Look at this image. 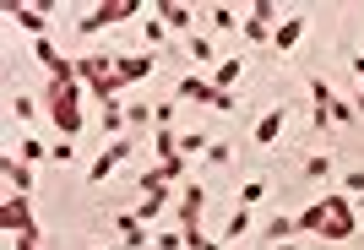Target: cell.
<instances>
[{
  "mask_svg": "<svg viewBox=\"0 0 364 250\" xmlns=\"http://www.w3.org/2000/svg\"><path fill=\"white\" fill-rule=\"evenodd\" d=\"M299 234H321V239H332V245H348L353 239V202L343 196V190L310 202L299 212Z\"/></svg>",
  "mask_w": 364,
  "mask_h": 250,
  "instance_id": "obj_1",
  "label": "cell"
},
{
  "mask_svg": "<svg viewBox=\"0 0 364 250\" xmlns=\"http://www.w3.org/2000/svg\"><path fill=\"white\" fill-rule=\"evenodd\" d=\"M49 120L65 141H76V131H82V82H49Z\"/></svg>",
  "mask_w": 364,
  "mask_h": 250,
  "instance_id": "obj_2",
  "label": "cell"
},
{
  "mask_svg": "<svg viewBox=\"0 0 364 250\" xmlns=\"http://www.w3.org/2000/svg\"><path fill=\"white\" fill-rule=\"evenodd\" d=\"M125 16H141V0H104V6H92V11L76 16V33H104Z\"/></svg>",
  "mask_w": 364,
  "mask_h": 250,
  "instance_id": "obj_3",
  "label": "cell"
},
{
  "mask_svg": "<svg viewBox=\"0 0 364 250\" xmlns=\"http://www.w3.org/2000/svg\"><path fill=\"white\" fill-rule=\"evenodd\" d=\"M310 93H316V125H321V131H326V125H348V120H359V109H353L348 98H337L321 77L310 82Z\"/></svg>",
  "mask_w": 364,
  "mask_h": 250,
  "instance_id": "obj_4",
  "label": "cell"
},
{
  "mask_svg": "<svg viewBox=\"0 0 364 250\" xmlns=\"http://www.w3.org/2000/svg\"><path fill=\"white\" fill-rule=\"evenodd\" d=\"M49 11H55V0H38V6H22V0H11V6H6V16H11L22 33H28L33 44H38V38H49Z\"/></svg>",
  "mask_w": 364,
  "mask_h": 250,
  "instance_id": "obj_5",
  "label": "cell"
},
{
  "mask_svg": "<svg viewBox=\"0 0 364 250\" xmlns=\"http://www.w3.org/2000/svg\"><path fill=\"white\" fill-rule=\"evenodd\" d=\"M180 98L207 104V109H218V114H234V93H218L207 77H180Z\"/></svg>",
  "mask_w": 364,
  "mask_h": 250,
  "instance_id": "obj_6",
  "label": "cell"
},
{
  "mask_svg": "<svg viewBox=\"0 0 364 250\" xmlns=\"http://www.w3.org/2000/svg\"><path fill=\"white\" fill-rule=\"evenodd\" d=\"M0 223H6V234H11V239H38L28 196H6V202H0Z\"/></svg>",
  "mask_w": 364,
  "mask_h": 250,
  "instance_id": "obj_7",
  "label": "cell"
},
{
  "mask_svg": "<svg viewBox=\"0 0 364 250\" xmlns=\"http://www.w3.org/2000/svg\"><path fill=\"white\" fill-rule=\"evenodd\" d=\"M240 33H245V38H250V44H267V38H272V33H277V6H272V0H256V6L245 11Z\"/></svg>",
  "mask_w": 364,
  "mask_h": 250,
  "instance_id": "obj_8",
  "label": "cell"
},
{
  "mask_svg": "<svg viewBox=\"0 0 364 250\" xmlns=\"http://www.w3.org/2000/svg\"><path fill=\"white\" fill-rule=\"evenodd\" d=\"M109 229L120 234V250H147V245H152V229L136 218V212H114V218H109Z\"/></svg>",
  "mask_w": 364,
  "mask_h": 250,
  "instance_id": "obj_9",
  "label": "cell"
},
{
  "mask_svg": "<svg viewBox=\"0 0 364 250\" xmlns=\"http://www.w3.org/2000/svg\"><path fill=\"white\" fill-rule=\"evenodd\" d=\"M201 212H207V185H201V180H191V185L180 190V223H185V234H191V229H201Z\"/></svg>",
  "mask_w": 364,
  "mask_h": 250,
  "instance_id": "obj_10",
  "label": "cell"
},
{
  "mask_svg": "<svg viewBox=\"0 0 364 250\" xmlns=\"http://www.w3.org/2000/svg\"><path fill=\"white\" fill-rule=\"evenodd\" d=\"M131 153V136H120V141H104V153L92 158V169H87V180L98 185V180H109V174L120 169V158Z\"/></svg>",
  "mask_w": 364,
  "mask_h": 250,
  "instance_id": "obj_11",
  "label": "cell"
},
{
  "mask_svg": "<svg viewBox=\"0 0 364 250\" xmlns=\"http://www.w3.org/2000/svg\"><path fill=\"white\" fill-rule=\"evenodd\" d=\"M114 71H120L125 87H136V82H147L152 71H158V60H152V55H120V60H114Z\"/></svg>",
  "mask_w": 364,
  "mask_h": 250,
  "instance_id": "obj_12",
  "label": "cell"
},
{
  "mask_svg": "<svg viewBox=\"0 0 364 250\" xmlns=\"http://www.w3.org/2000/svg\"><path fill=\"white\" fill-rule=\"evenodd\" d=\"M0 174H6L11 196H33V163H22V158H0Z\"/></svg>",
  "mask_w": 364,
  "mask_h": 250,
  "instance_id": "obj_13",
  "label": "cell"
},
{
  "mask_svg": "<svg viewBox=\"0 0 364 250\" xmlns=\"http://www.w3.org/2000/svg\"><path fill=\"white\" fill-rule=\"evenodd\" d=\"M245 71H250V65H245L240 55H228V60H218V65H213V77H207V82H213L218 93H234V87H240V77H245Z\"/></svg>",
  "mask_w": 364,
  "mask_h": 250,
  "instance_id": "obj_14",
  "label": "cell"
},
{
  "mask_svg": "<svg viewBox=\"0 0 364 250\" xmlns=\"http://www.w3.org/2000/svg\"><path fill=\"white\" fill-rule=\"evenodd\" d=\"M299 38H304V16H283V22H277V33H272V49H277V55H289Z\"/></svg>",
  "mask_w": 364,
  "mask_h": 250,
  "instance_id": "obj_15",
  "label": "cell"
},
{
  "mask_svg": "<svg viewBox=\"0 0 364 250\" xmlns=\"http://www.w3.org/2000/svg\"><path fill=\"white\" fill-rule=\"evenodd\" d=\"M152 11L164 16V28H191L196 22V6H180V0H158Z\"/></svg>",
  "mask_w": 364,
  "mask_h": 250,
  "instance_id": "obj_16",
  "label": "cell"
},
{
  "mask_svg": "<svg viewBox=\"0 0 364 250\" xmlns=\"http://www.w3.org/2000/svg\"><path fill=\"white\" fill-rule=\"evenodd\" d=\"M250 136H256V147H272L277 136H283V109H267L256 120V131H250Z\"/></svg>",
  "mask_w": 364,
  "mask_h": 250,
  "instance_id": "obj_17",
  "label": "cell"
},
{
  "mask_svg": "<svg viewBox=\"0 0 364 250\" xmlns=\"http://www.w3.org/2000/svg\"><path fill=\"white\" fill-rule=\"evenodd\" d=\"M207 22H213L218 33H240V22H245V16L234 11V6H213V11H207Z\"/></svg>",
  "mask_w": 364,
  "mask_h": 250,
  "instance_id": "obj_18",
  "label": "cell"
},
{
  "mask_svg": "<svg viewBox=\"0 0 364 250\" xmlns=\"http://www.w3.org/2000/svg\"><path fill=\"white\" fill-rule=\"evenodd\" d=\"M185 49H191V60H196V65H213V60H218V55H213V38H207V33H191V44H185Z\"/></svg>",
  "mask_w": 364,
  "mask_h": 250,
  "instance_id": "obj_19",
  "label": "cell"
},
{
  "mask_svg": "<svg viewBox=\"0 0 364 250\" xmlns=\"http://www.w3.org/2000/svg\"><path fill=\"white\" fill-rule=\"evenodd\" d=\"M152 147H158V163H164V158H180V136H174L168 125H158V136H152Z\"/></svg>",
  "mask_w": 364,
  "mask_h": 250,
  "instance_id": "obj_20",
  "label": "cell"
},
{
  "mask_svg": "<svg viewBox=\"0 0 364 250\" xmlns=\"http://www.w3.org/2000/svg\"><path fill=\"white\" fill-rule=\"evenodd\" d=\"M245 234H250V207H234V218H228L223 245H234V239H245Z\"/></svg>",
  "mask_w": 364,
  "mask_h": 250,
  "instance_id": "obj_21",
  "label": "cell"
},
{
  "mask_svg": "<svg viewBox=\"0 0 364 250\" xmlns=\"http://www.w3.org/2000/svg\"><path fill=\"white\" fill-rule=\"evenodd\" d=\"M141 38H147L152 49H158V44L168 38V28H164V16H158V11H147V22H141Z\"/></svg>",
  "mask_w": 364,
  "mask_h": 250,
  "instance_id": "obj_22",
  "label": "cell"
},
{
  "mask_svg": "<svg viewBox=\"0 0 364 250\" xmlns=\"http://www.w3.org/2000/svg\"><path fill=\"white\" fill-rule=\"evenodd\" d=\"M213 141H207V131H185L180 136V158H196V153H207Z\"/></svg>",
  "mask_w": 364,
  "mask_h": 250,
  "instance_id": "obj_23",
  "label": "cell"
},
{
  "mask_svg": "<svg viewBox=\"0 0 364 250\" xmlns=\"http://www.w3.org/2000/svg\"><path fill=\"white\" fill-rule=\"evenodd\" d=\"M11 114H16V120H22V125H28V120H38V98L16 93V98H11Z\"/></svg>",
  "mask_w": 364,
  "mask_h": 250,
  "instance_id": "obj_24",
  "label": "cell"
},
{
  "mask_svg": "<svg viewBox=\"0 0 364 250\" xmlns=\"http://www.w3.org/2000/svg\"><path fill=\"white\" fill-rule=\"evenodd\" d=\"M256 202H267V180H245L240 185V207H256Z\"/></svg>",
  "mask_w": 364,
  "mask_h": 250,
  "instance_id": "obj_25",
  "label": "cell"
},
{
  "mask_svg": "<svg viewBox=\"0 0 364 250\" xmlns=\"http://www.w3.org/2000/svg\"><path fill=\"white\" fill-rule=\"evenodd\" d=\"M289 234H299V218H289V212L267 223V239H289Z\"/></svg>",
  "mask_w": 364,
  "mask_h": 250,
  "instance_id": "obj_26",
  "label": "cell"
},
{
  "mask_svg": "<svg viewBox=\"0 0 364 250\" xmlns=\"http://www.w3.org/2000/svg\"><path fill=\"white\" fill-rule=\"evenodd\" d=\"M304 180H332V158H304Z\"/></svg>",
  "mask_w": 364,
  "mask_h": 250,
  "instance_id": "obj_27",
  "label": "cell"
},
{
  "mask_svg": "<svg viewBox=\"0 0 364 250\" xmlns=\"http://www.w3.org/2000/svg\"><path fill=\"white\" fill-rule=\"evenodd\" d=\"M185 169H191V158H164V163H158V174H164L168 185H174V180H185Z\"/></svg>",
  "mask_w": 364,
  "mask_h": 250,
  "instance_id": "obj_28",
  "label": "cell"
},
{
  "mask_svg": "<svg viewBox=\"0 0 364 250\" xmlns=\"http://www.w3.org/2000/svg\"><path fill=\"white\" fill-rule=\"evenodd\" d=\"M44 158H49L44 141H38V136H22V163H44Z\"/></svg>",
  "mask_w": 364,
  "mask_h": 250,
  "instance_id": "obj_29",
  "label": "cell"
},
{
  "mask_svg": "<svg viewBox=\"0 0 364 250\" xmlns=\"http://www.w3.org/2000/svg\"><path fill=\"white\" fill-rule=\"evenodd\" d=\"M343 196H348V202H359V196H364V169H348V174H343Z\"/></svg>",
  "mask_w": 364,
  "mask_h": 250,
  "instance_id": "obj_30",
  "label": "cell"
},
{
  "mask_svg": "<svg viewBox=\"0 0 364 250\" xmlns=\"http://www.w3.org/2000/svg\"><path fill=\"white\" fill-rule=\"evenodd\" d=\"M152 250H185V229H180V234H174V229L152 234Z\"/></svg>",
  "mask_w": 364,
  "mask_h": 250,
  "instance_id": "obj_31",
  "label": "cell"
},
{
  "mask_svg": "<svg viewBox=\"0 0 364 250\" xmlns=\"http://www.w3.org/2000/svg\"><path fill=\"white\" fill-rule=\"evenodd\" d=\"M125 120H131V125H152V104H141V98H136V104H125Z\"/></svg>",
  "mask_w": 364,
  "mask_h": 250,
  "instance_id": "obj_32",
  "label": "cell"
},
{
  "mask_svg": "<svg viewBox=\"0 0 364 250\" xmlns=\"http://www.w3.org/2000/svg\"><path fill=\"white\" fill-rule=\"evenodd\" d=\"M185 250H223V245H218V239H207L201 229H191V234H185Z\"/></svg>",
  "mask_w": 364,
  "mask_h": 250,
  "instance_id": "obj_33",
  "label": "cell"
},
{
  "mask_svg": "<svg viewBox=\"0 0 364 250\" xmlns=\"http://www.w3.org/2000/svg\"><path fill=\"white\" fill-rule=\"evenodd\" d=\"M49 158H55V163H71V158H76V147H71V141H55V147H49Z\"/></svg>",
  "mask_w": 364,
  "mask_h": 250,
  "instance_id": "obj_34",
  "label": "cell"
},
{
  "mask_svg": "<svg viewBox=\"0 0 364 250\" xmlns=\"http://www.w3.org/2000/svg\"><path fill=\"white\" fill-rule=\"evenodd\" d=\"M228 158H234V147H228V141H213V147H207V163H228Z\"/></svg>",
  "mask_w": 364,
  "mask_h": 250,
  "instance_id": "obj_35",
  "label": "cell"
},
{
  "mask_svg": "<svg viewBox=\"0 0 364 250\" xmlns=\"http://www.w3.org/2000/svg\"><path fill=\"white\" fill-rule=\"evenodd\" d=\"M174 120V104H152V125H168Z\"/></svg>",
  "mask_w": 364,
  "mask_h": 250,
  "instance_id": "obj_36",
  "label": "cell"
},
{
  "mask_svg": "<svg viewBox=\"0 0 364 250\" xmlns=\"http://www.w3.org/2000/svg\"><path fill=\"white\" fill-rule=\"evenodd\" d=\"M11 250H38V239H11Z\"/></svg>",
  "mask_w": 364,
  "mask_h": 250,
  "instance_id": "obj_37",
  "label": "cell"
},
{
  "mask_svg": "<svg viewBox=\"0 0 364 250\" xmlns=\"http://www.w3.org/2000/svg\"><path fill=\"white\" fill-rule=\"evenodd\" d=\"M353 77H359V82H364V55H353Z\"/></svg>",
  "mask_w": 364,
  "mask_h": 250,
  "instance_id": "obj_38",
  "label": "cell"
},
{
  "mask_svg": "<svg viewBox=\"0 0 364 250\" xmlns=\"http://www.w3.org/2000/svg\"><path fill=\"white\" fill-rule=\"evenodd\" d=\"M353 109H359V114H364V93H359V98H353Z\"/></svg>",
  "mask_w": 364,
  "mask_h": 250,
  "instance_id": "obj_39",
  "label": "cell"
},
{
  "mask_svg": "<svg viewBox=\"0 0 364 250\" xmlns=\"http://www.w3.org/2000/svg\"><path fill=\"white\" fill-rule=\"evenodd\" d=\"M92 250H104V245H92ZM109 250H114V245H109Z\"/></svg>",
  "mask_w": 364,
  "mask_h": 250,
  "instance_id": "obj_40",
  "label": "cell"
},
{
  "mask_svg": "<svg viewBox=\"0 0 364 250\" xmlns=\"http://www.w3.org/2000/svg\"><path fill=\"white\" fill-rule=\"evenodd\" d=\"M277 250H294V245H277Z\"/></svg>",
  "mask_w": 364,
  "mask_h": 250,
  "instance_id": "obj_41",
  "label": "cell"
}]
</instances>
